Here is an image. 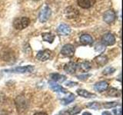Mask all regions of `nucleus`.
Segmentation results:
<instances>
[{
    "instance_id": "f257e3e1",
    "label": "nucleus",
    "mask_w": 123,
    "mask_h": 115,
    "mask_svg": "<svg viewBox=\"0 0 123 115\" xmlns=\"http://www.w3.org/2000/svg\"><path fill=\"white\" fill-rule=\"evenodd\" d=\"M15 106H16L17 111L19 114H24L28 108V103L25 98L22 95H18L15 98Z\"/></svg>"
},
{
    "instance_id": "f03ea898",
    "label": "nucleus",
    "mask_w": 123,
    "mask_h": 115,
    "mask_svg": "<svg viewBox=\"0 0 123 115\" xmlns=\"http://www.w3.org/2000/svg\"><path fill=\"white\" fill-rule=\"evenodd\" d=\"M30 19L27 17H21L15 18L13 22V26L18 30H22L29 25Z\"/></svg>"
},
{
    "instance_id": "7ed1b4c3",
    "label": "nucleus",
    "mask_w": 123,
    "mask_h": 115,
    "mask_svg": "<svg viewBox=\"0 0 123 115\" xmlns=\"http://www.w3.org/2000/svg\"><path fill=\"white\" fill-rule=\"evenodd\" d=\"M51 14H52L51 9L49 6H45L41 9L39 15H38V19H39L40 22L44 23L45 22H47L49 17L51 16Z\"/></svg>"
},
{
    "instance_id": "20e7f679",
    "label": "nucleus",
    "mask_w": 123,
    "mask_h": 115,
    "mask_svg": "<svg viewBox=\"0 0 123 115\" xmlns=\"http://www.w3.org/2000/svg\"><path fill=\"white\" fill-rule=\"evenodd\" d=\"M34 70V67L32 65H27V66H21V67H16L12 69H9L6 70L7 72L11 73H26V72H32Z\"/></svg>"
},
{
    "instance_id": "39448f33",
    "label": "nucleus",
    "mask_w": 123,
    "mask_h": 115,
    "mask_svg": "<svg viewBox=\"0 0 123 115\" xmlns=\"http://www.w3.org/2000/svg\"><path fill=\"white\" fill-rule=\"evenodd\" d=\"M102 43L104 45H107V46L113 45L115 43V38L114 36V34L110 32L105 33L102 38Z\"/></svg>"
},
{
    "instance_id": "423d86ee",
    "label": "nucleus",
    "mask_w": 123,
    "mask_h": 115,
    "mask_svg": "<svg viewBox=\"0 0 123 115\" xmlns=\"http://www.w3.org/2000/svg\"><path fill=\"white\" fill-rule=\"evenodd\" d=\"M65 15L68 18H75L79 17V12L75 7L68 6L65 9Z\"/></svg>"
},
{
    "instance_id": "0eeeda50",
    "label": "nucleus",
    "mask_w": 123,
    "mask_h": 115,
    "mask_svg": "<svg viewBox=\"0 0 123 115\" xmlns=\"http://www.w3.org/2000/svg\"><path fill=\"white\" fill-rule=\"evenodd\" d=\"M61 53L67 57H72L75 54V47L71 44L65 45L61 50Z\"/></svg>"
},
{
    "instance_id": "6e6552de",
    "label": "nucleus",
    "mask_w": 123,
    "mask_h": 115,
    "mask_svg": "<svg viewBox=\"0 0 123 115\" xmlns=\"http://www.w3.org/2000/svg\"><path fill=\"white\" fill-rule=\"evenodd\" d=\"M115 18H116V14L111 9L106 11L103 15V20L108 24L112 23L115 20Z\"/></svg>"
},
{
    "instance_id": "1a4fd4ad",
    "label": "nucleus",
    "mask_w": 123,
    "mask_h": 115,
    "mask_svg": "<svg viewBox=\"0 0 123 115\" xmlns=\"http://www.w3.org/2000/svg\"><path fill=\"white\" fill-rule=\"evenodd\" d=\"M52 55V52L49 49H45L43 51H39L36 55L37 58L41 61H45L50 58Z\"/></svg>"
},
{
    "instance_id": "9d476101",
    "label": "nucleus",
    "mask_w": 123,
    "mask_h": 115,
    "mask_svg": "<svg viewBox=\"0 0 123 115\" xmlns=\"http://www.w3.org/2000/svg\"><path fill=\"white\" fill-rule=\"evenodd\" d=\"M57 32L60 35H68L71 32V28L66 24H61L58 27Z\"/></svg>"
},
{
    "instance_id": "9b49d317",
    "label": "nucleus",
    "mask_w": 123,
    "mask_h": 115,
    "mask_svg": "<svg viewBox=\"0 0 123 115\" xmlns=\"http://www.w3.org/2000/svg\"><path fill=\"white\" fill-rule=\"evenodd\" d=\"M78 5L82 9H89L93 6L95 3V0H78Z\"/></svg>"
},
{
    "instance_id": "f8f14e48",
    "label": "nucleus",
    "mask_w": 123,
    "mask_h": 115,
    "mask_svg": "<svg viewBox=\"0 0 123 115\" xmlns=\"http://www.w3.org/2000/svg\"><path fill=\"white\" fill-rule=\"evenodd\" d=\"M109 87V84L105 80H101L97 82L94 86V89L98 92H102Z\"/></svg>"
},
{
    "instance_id": "ddd939ff",
    "label": "nucleus",
    "mask_w": 123,
    "mask_h": 115,
    "mask_svg": "<svg viewBox=\"0 0 123 115\" xmlns=\"http://www.w3.org/2000/svg\"><path fill=\"white\" fill-rule=\"evenodd\" d=\"M49 86L51 87V89L54 91H56V92H61V93H67V90L64 88L63 87H62L59 84H56L55 82H53V81H50L49 82Z\"/></svg>"
},
{
    "instance_id": "4468645a",
    "label": "nucleus",
    "mask_w": 123,
    "mask_h": 115,
    "mask_svg": "<svg viewBox=\"0 0 123 115\" xmlns=\"http://www.w3.org/2000/svg\"><path fill=\"white\" fill-rule=\"evenodd\" d=\"M50 78L51 80L53 82H60L62 83L64 82L65 80H66V77L63 75H60L58 74V73H54V74L50 75Z\"/></svg>"
},
{
    "instance_id": "2eb2a0df",
    "label": "nucleus",
    "mask_w": 123,
    "mask_h": 115,
    "mask_svg": "<svg viewBox=\"0 0 123 115\" xmlns=\"http://www.w3.org/2000/svg\"><path fill=\"white\" fill-rule=\"evenodd\" d=\"M80 41L83 45H92L93 43V38L88 34H84L80 36Z\"/></svg>"
},
{
    "instance_id": "dca6fc26",
    "label": "nucleus",
    "mask_w": 123,
    "mask_h": 115,
    "mask_svg": "<svg viewBox=\"0 0 123 115\" xmlns=\"http://www.w3.org/2000/svg\"><path fill=\"white\" fill-rule=\"evenodd\" d=\"M77 64L75 62H71L68 63L65 66L64 68V70L65 71V72L68 73V74H73V73H75V71H76V68H77Z\"/></svg>"
},
{
    "instance_id": "f3484780",
    "label": "nucleus",
    "mask_w": 123,
    "mask_h": 115,
    "mask_svg": "<svg viewBox=\"0 0 123 115\" xmlns=\"http://www.w3.org/2000/svg\"><path fill=\"white\" fill-rule=\"evenodd\" d=\"M76 92H77V94H78L79 95L82 96V97H83V98H93L96 97V94L90 93V92H88L86 90L78 89L76 91Z\"/></svg>"
},
{
    "instance_id": "a211bd4d",
    "label": "nucleus",
    "mask_w": 123,
    "mask_h": 115,
    "mask_svg": "<svg viewBox=\"0 0 123 115\" xmlns=\"http://www.w3.org/2000/svg\"><path fill=\"white\" fill-rule=\"evenodd\" d=\"M108 60H109L108 59V57L106 55H98L95 58V62L98 65H100V66H104L105 64H106L108 62Z\"/></svg>"
},
{
    "instance_id": "6ab92c4d",
    "label": "nucleus",
    "mask_w": 123,
    "mask_h": 115,
    "mask_svg": "<svg viewBox=\"0 0 123 115\" xmlns=\"http://www.w3.org/2000/svg\"><path fill=\"white\" fill-rule=\"evenodd\" d=\"M42 36L45 41L49 42V43H52L55 38V36L51 32H44L42 34Z\"/></svg>"
},
{
    "instance_id": "aec40b11",
    "label": "nucleus",
    "mask_w": 123,
    "mask_h": 115,
    "mask_svg": "<svg viewBox=\"0 0 123 115\" xmlns=\"http://www.w3.org/2000/svg\"><path fill=\"white\" fill-rule=\"evenodd\" d=\"M75 99V94H70L68 97L64 98L62 99L61 100V103H62V104H63V105H67V104H68L72 103Z\"/></svg>"
},
{
    "instance_id": "412c9836",
    "label": "nucleus",
    "mask_w": 123,
    "mask_h": 115,
    "mask_svg": "<svg viewBox=\"0 0 123 115\" xmlns=\"http://www.w3.org/2000/svg\"><path fill=\"white\" fill-rule=\"evenodd\" d=\"M91 68H92L91 64L88 61H84V62H82L79 64V68L84 72L88 71L91 69Z\"/></svg>"
},
{
    "instance_id": "4be33fe9",
    "label": "nucleus",
    "mask_w": 123,
    "mask_h": 115,
    "mask_svg": "<svg viewBox=\"0 0 123 115\" xmlns=\"http://www.w3.org/2000/svg\"><path fill=\"white\" fill-rule=\"evenodd\" d=\"M107 94L109 96V97H113V98H117L120 96V91L118 89H115V88H110V89L108 91Z\"/></svg>"
},
{
    "instance_id": "5701e85b",
    "label": "nucleus",
    "mask_w": 123,
    "mask_h": 115,
    "mask_svg": "<svg viewBox=\"0 0 123 115\" xmlns=\"http://www.w3.org/2000/svg\"><path fill=\"white\" fill-rule=\"evenodd\" d=\"M120 105H121L120 103L118 102H106L103 104L104 107H105V108H111V107H114Z\"/></svg>"
},
{
    "instance_id": "b1692460",
    "label": "nucleus",
    "mask_w": 123,
    "mask_h": 115,
    "mask_svg": "<svg viewBox=\"0 0 123 115\" xmlns=\"http://www.w3.org/2000/svg\"><path fill=\"white\" fill-rule=\"evenodd\" d=\"M87 107H89V108H92V109H94V110H98L101 106H100V104L98 103V102H92V103H89L88 104H87Z\"/></svg>"
},
{
    "instance_id": "393cba45",
    "label": "nucleus",
    "mask_w": 123,
    "mask_h": 115,
    "mask_svg": "<svg viewBox=\"0 0 123 115\" xmlns=\"http://www.w3.org/2000/svg\"><path fill=\"white\" fill-rule=\"evenodd\" d=\"M115 69L114 68L108 67L103 71V74L104 75H111V74H112L113 72H115Z\"/></svg>"
},
{
    "instance_id": "a878e982",
    "label": "nucleus",
    "mask_w": 123,
    "mask_h": 115,
    "mask_svg": "<svg viewBox=\"0 0 123 115\" xmlns=\"http://www.w3.org/2000/svg\"><path fill=\"white\" fill-rule=\"evenodd\" d=\"M91 76V75L90 74H85V75H78L77 76V78H78L79 80H86L88 77H90Z\"/></svg>"
},
{
    "instance_id": "bb28decb",
    "label": "nucleus",
    "mask_w": 123,
    "mask_h": 115,
    "mask_svg": "<svg viewBox=\"0 0 123 115\" xmlns=\"http://www.w3.org/2000/svg\"><path fill=\"white\" fill-rule=\"evenodd\" d=\"M65 85L68 86V87H74V86L78 85V83L72 82V81H68V82H66V84H65Z\"/></svg>"
},
{
    "instance_id": "cd10ccee",
    "label": "nucleus",
    "mask_w": 123,
    "mask_h": 115,
    "mask_svg": "<svg viewBox=\"0 0 123 115\" xmlns=\"http://www.w3.org/2000/svg\"><path fill=\"white\" fill-rule=\"evenodd\" d=\"M60 115H72L70 110H62L60 112Z\"/></svg>"
},
{
    "instance_id": "c85d7f7f",
    "label": "nucleus",
    "mask_w": 123,
    "mask_h": 115,
    "mask_svg": "<svg viewBox=\"0 0 123 115\" xmlns=\"http://www.w3.org/2000/svg\"><path fill=\"white\" fill-rule=\"evenodd\" d=\"M112 112L115 114V115H121V109H113Z\"/></svg>"
},
{
    "instance_id": "c756f323",
    "label": "nucleus",
    "mask_w": 123,
    "mask_h": 115,
    "mask_svg": "<svg viewBox=\"0 0 123 115\" xmlns=\"http://www.w3.org/2000/svg\"><path fill=\"white\" fill-rule=\"evenodd\" d=\"M34 115H47V114L45 112H37L36 114H34Z\"/></svg>"
},
{
    "instance_id": "7c9ffc66",
    "label": "nucleus",
    "mask_w": 123,
    "mask_h": 115,
    "mask_svg": "<svg viewBox=\"0 0 123 115\" xmlns=\"http://www.w3.org/2000/svg\"><path fill=\"white\" fill-rule=\"evenodd\" d=\"M102 115H111V114L109 112V111H104L102 113Z\"/></svg>"
},
{
    "instance_id": "2f4dec72",
    "label": "nucleus",
    "mask_w": 123,
    "mask_h": 115,
    "mask_svg": "<svg viewBox=\"0 0 123 115\" xmlns=\"http://www.w3.org/2000/svg\"><path fill=\"white\" fill-rule=\"evenodd\" d=\"M82 115H92L89 112H84L83 114H82Z\"/></svg>"
},
{
    "instance_id": "473e14b6",
    "label": "nucleus",
    "mask_w": 123,
    "mask_h": 115,
    "mask_svg": "<svg viewBox=\"0 0 123 115\" xmlns=\"http://www.w3.org/2000/svg\"><path fill=\"white\" fill-rule=\"evenodd\" d=\"M32 1H36H36H39V0H32Z\"/></svg>"
}]
</instances>
